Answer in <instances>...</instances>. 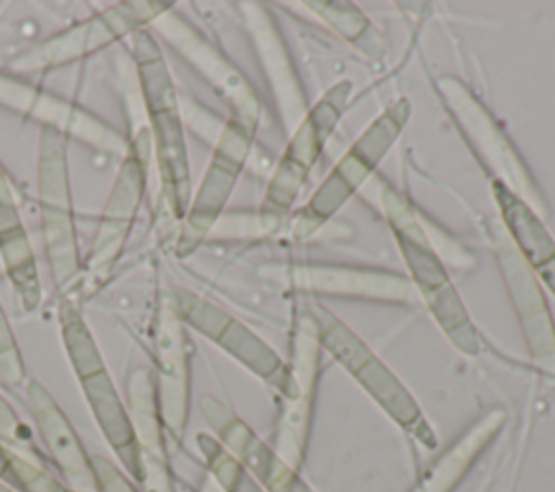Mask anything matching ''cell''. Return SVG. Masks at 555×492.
<instances>
[{
	"mask_svg": "<svg viewBox=\"0 0 555 492\" xmlns=\"http://www.w3.org/2000/svg\"><path fill=\"white\" fill-rule=\"evenodd\" d=\"M132 61L147 113L150 145L156 158L160 191L173 219L182 221L191 204V176L182 130V108L163 50L147 28L132 35Z\"/></svg>",
	"mask_w": 555,
	"mask_h": 492,
	"instance_id": "obj_1",
	"label": "cell"
},
{
	"mask_svg": "<svg viewBox=\"0 0 555 492\" xmlns=\"http://www.w3.org/2000/svg\"><path fill=\"white\" fill-rule=\"evenodd\" d=\"M382 206L408 273L434 321L457 351L464 355H477L481 351L479 332L451 284L440 256L431 247L414 208L390 186L382 193Z\"/></svg>",
	"mask_w": 555,
	"mask_h": 492,
	"instance_id": "obj_2",
	"label": "cell"
},
{
	"mask_svg": "<svg viewBox=\"0 0 555 492\" xmlns=\"http://www.w3.org/2000/svg\"><path fill=\"white\" fill-rule=\"evenodd\" d=\"M319 345L360 384V388L390 416L405 433L425 449H436V433L421 405L403 381L386 366L369 345L353 334L338 316L319 303L308 306Z\"/></svg>",
	"mask_w": 555,
	"mask_h": 492,
	"instance_id": "obj_3",
	"label": "cell"
},
{
	"mask_svg": "<svg viewBox=\"0 0 555 492\" xmlns=\"http://www.w3.org/2000/svg\"><path fill=\"white\" fill-rule=\"evenodd\" d=\"M59 325H61V338L65 353L69 358L72 371L80 384L82 397L106 438L108 446L117 455V459L124 466V472L139 481V451H137V438L132 429V420L128 414V405L121 401L108 368L104 364V358L91 336V329L87 327L80 310L74 301L63 299L59 303Z\"/></svg>",
	"mask_w": 555,
	"mask_h": 492,
	"instance_id": "obj_4",
	"label": "cell"
},
{
	"mask_svg": "<svg viewBox=\"0 0 555 492\" xmlns=\"http://www.w3.org/2000/svg\"><path fill=\"white\" fill-rule=\"evenodd\" d=\"M37 191L46 258L56 288L67 293L80 275L82 262L78 251L67 173V137L52 128H41L39 134Z\"/></svg>",
	"mask_w": 555,
	"mask_h": 492,
	"instance_id": "obj_5",
	"label": "cell"
},
{
	"mask_svg": "<svg viewBox=\"0 0 555 492\" xmlns=\"http://www.w3.org/2000/svg\"><path fill=\"white\" fill-rule=\"evenodd\" d=\"M408 119L410 102L399 98L364 128L360 139L347 150V154L325 176L321 186L310 195L308 204L295 215V236L304 238L312 234L353 195V191L369 178L371 171H375L379 160L392 147Z\"/></svg>",
	"mask_w": 555,
	"mask_h": 492,
	"instance_id": "obj_6",
	"label": "cell"
},
{
	"mask_svg": "<svg viewBox=\"0 0 555 492\" xmlns=\"http://www.w3.org/2000/svg\"><path fill=\"white\" fill-rule=\"evenodd\" d=\"M349 91L351 82L347 80L330 87L295 128L262 197V206L258 212V223L262 232H273L297 199L301 184L306 182L325 141L330 139L334 126L345 113Z\"/></svg>",
	"mask_w": 555,
	"mask_h": 492,
	"instance_id": "obj_7",
	"label": "cell"
},
{
	"mask_svg": "<svg viewBox=\"0 0 555 492\" xmlns=\"http://www.w3.org/2000/svg\"><path fill=\"white\" fill-rule=\"evenodd\" d=\"M169 9H173L171 2H154V0L119 2L28 48L26 52L13 59L11 67L13 72L30 74V72H41V69L61 67V65L80 61L128 35L132 37L137 30H143L147 24L156 22Z\"/></svg>",
	"mask_w": 555,
	"mask_h": 492,
	"instance_id": "obj_8",
	"label": "cell"
},
{
	"mask_svg": "<svg viewBox=\"0 0 555 492\" xmlns=\"http://www.w3.org/2000/svg\"><path fill=\"white\" fill-rule=\"evenodd\" d=\"M167 297L184 325L221 347L247 371L278 390L284 401L293 397L291 366L245 323L189 288H173Z\"/></svg>",
	"mask_w": 555,
	"mask_h": 492,
	"instance_id": "obj_9",
	"label": "cell"
},
{
	"mask_svg": "<svg viewBox=\"0 0 555 492\" xmlns=\"http://www.w3.org/2000/svg\"><path fill=\"white\" fill-rule=\"evenodd\" d=\"M150 150V134L139 132L130 139L128 152L121 158L89 256L85 260V282H89L91 288H98L111 275L130 236L147 184Z\"/></svg>",
	"mask_w": 555,
	"mask_h": 492,
	"instance_id": "obj_10",
	"label": "cell"
},
{
	"mask_svg": "<svg viewBox=\"0 0 555 492\" xmlns=\"http://www.w3.org/2000/svg\"><path fill=\"white\" fill-rule=\"evenodd\" d=\"M254 128L256 121L238 115H230L228 124L221 128L210 163L182 219L176 256L184 258L193 254L217 223L249 154Z\"/></svg>",
	"mask_w": 555,
	"mask_h": 492,
	"instance_id": "obj_11",
	"label": "cell"
},
{
	"mask_svg": "<svg viewBox=\"0 0 555 492\" xmlns=\"http://www.w3.org/2000/svg\"><path fill=\"white\" fill-rule=\"evenodd\" d=\"M0 104L39 121L41 128H52L63 137H72L98 152L121 158L128 152L130 141L117 128L102 121L76 102L11 74H0Z\"/></svg>",
	"mask_w": 555,
	"mask_h": 492,
	"instance_id": "obj_12",
	"label": "cell"
},
{
	"mask_svg": "<svg viewBox=\"0 0 555 492\" xmlns=\"http://www.w3.org/2000/svg\"><path fill=\"white\" fill-rule=\"evenodd\" d=\"M202 414L221 446L256 479L264 492H314L286 459L258 438L232 410L215 397H202Z\"/></svg>",
	"mask_w": 555,
	"mask_h": 492,
	"instance_id": "obj_13",
	"label": "cell"
},
{
	"mask_svg": "<svg viewBox=\"0 0 555 492\" xmlns=\"http://www.w3.org/2000/svg\"><path fill=\"white\" fill-rule=\"evenodd\" d=\"M156 353V397L165 431L182 440L189 416V342L184 323L176 314L169 297L158 303L154 327Z\"/></svg>",
	"mask_w": 555,
	"mask_h": 492,
	"instance_id": "obj_14",
	"label": "cell"
},
{
	"mask_svg": "<svg viewBox=\"0 0 555 492\" xmlns=\"http://www.w3.org/2000/svg\"><path fill=\"white\" fill-rule=\"evenodd\" d=\"M319 340L308 314L295 321L293 329V353H291V375H293V397L284 401L280 427H278V444L275 451L282 459H286L293 468H297L304 459L310 416H312V401L317 390V364H319Z\"/></svg>",
	"mask_w": 555,
	"mask_h": 492,
	"instance_id": "obj_15",
	"label": "cell"
},
{
	"mask_svg": "<svg viewBox=\"0 0 555 492\" xmlns=\"http://www.w3.org/2000/svg\"><path fill=\"white\" fill-rule=\"evenodd\" d=\"M156 33L171 43V48L182 54L232 106V115L258 121V100L247 87L243 76L178 13L167 11L156 22Z\"/></svg>",
	"mask_w": 555,
	"mask_h": 492,
	"instance_id": "obj_16",
	"label": "cell"
},
{
	"mask_svg": "<svg viewBox=\"0 0 555 492\" xmlns=\"http://www.w3.org/2000/svg\"><path fill=\"white\" fill-rule=\"evenodd\" d=\"M126 394L139 451V483L143 492H173L156 381L150 368L139 366L128 375Z\"/></svg>",
	"mask_w": 555,
	"mask_h": 492,
	"instance_id": "obj_17",
	"label": "cell"
},
{
	"mask_svg": "<svg viewBox=\"0 0 555 492\" xmlns=\"http://www.w3.org/2000/svg\"><path fill=\"white\" fill-rule=\"evenodd\" d=\"M26 403L52 462L63 477V483L72 492H98L91 455H87L80 438L54 397L37 379L26 381Z\"/></svg>",
	"mask_w": 555,
	"mask_h": 492,
	"instance_id": "obj_18",
	"label": "cell"
},
{
	"mask_svg": "<svg viewBox=\"0 0 555 492\" xmlns=\"http://www.w3.org/2000/svg\"><path fill=\"white\" fill-rule=\"evenodd\" d=\"M288 284L299 290H317L330 295H351L386 301H410V284L403 275L386 273L379 269H347V267H319L293 264L284 267Z\"/></svg>",
	"mask_w": 555,
	"mask_h": 492,
	"instance_id": "obj_19",
	"label": "cell"
},
{
	"mask_svg": "<svg viewBox=\"0 0 555 492\" xmlns=\"http://www.w3.org/2000/svg\"><path fill=\"white\" fill-rule=\"evenodd\" d=\"M0 256L4 271L11 280L15 297L26 312H33L41 303V284L37 273V260L24 230L17 197L13 184L0 165Z\"/></svg>",
	"mask_w": 555,
	"mask_h": 492,
	"instance_id": "obj_20",
	"label": "cell"
},
{
	"mask_svg": "<svg viewBox=\"0 0 555 492\" xmlns=\"http://www.w3.org/2000/svg\"><path fill=\"white\" fill-rule=\"evenodd\" d=\"M492 195L527 264L555 295V241L551 232L533 212V208L520 195H516L503 180L492 182Z\"/></svg>",
	"mask_w": 555,
	"mask_h": 492,
	"instance_id": "obj_21",
	"label": "cell"
},
{
	"mask_svg": "<svg viewBox=\"0 0 555 492\" xmlns=\"http://www.w3.org/2000/svg\"><path fill=\"white\" fill-rule=\"evenodd\" d=\"M505 423L503 410H490L457 436L447 451L423 472L412 492H453L475 459L486 451Z\"/></svg>",
	"mask_w": 555,
	"mask_h": 492,
	"instance_id": "obj_22",
	"label": "cell"
},
{
	"mask_svg": "<svg viewBox=\"0 0 555 492\" xmlns=\"http://www.w3.org/2000/svg\"><path fill=\"white\" fill-rule=\"evenodd\" d=\"M308 7L317 9V13L332 24L347 41H351L358 50H362L371 59H379L384 54V39L371 26V22L360 13L358 7L347 2H308Z\"/></svg>",
	"mask_w": 555,
	"mask_h": 492,
	"instance_id": "obj_23",
	"label": "cell"
},
{
	"mask_svg": "<svg viewBox=\"0 0 555 492\" xmlns=\"http://www.w3.org/2000/svg\"><path fill=\"white\" fill-rule=\"evenodd\" d=\"M0 481L15 492H72L39 462L0 444Z\"/></svg>",
	"mask_w": 555,
	"mask_h": 492,
	"instance_id": "obj_24",
	"label": "cell"
},
{
	"mask_svg": "<svg viewBox=\"0 0 555 492\" xmlns=\"http://www.w3.org/2000/svg\"><path fill=\"white\" fill-rule=\"evenodd\" d=\"M195 442L206 459L210 477L223 492H264L256 479L221 446L215 436L197 433Z\"/></svg>",
	"mask_w": 555,
	"mask_h": 492,
	"instance_id": "obj_25",
	"label": "cell"
},
{
	"mask_svg": "<svg viewBox=\"0 0 555 492\" xmlns=\"http://www.w3.org/2000/svg\"><path fill=\"white\" fill-rule=\"evenodd\" d=\"M0 379L7 386H20L24 381V362H22V355L2 303H0Z\"/></svg>",
	"mask_w": 555,
	"mask_h": 492,
	"instance_id": "obj_26",
	"label": "cell"
},
{
	"mask_svg": "<svg viewBox=\"0 0 555 492\" xmlns=\"http://www.w3.org/2000/svg\"><path fill=\"white\" fill-rule=\"evenodd\" d=\"M0 444L37 462V449L30 440L28 429L20 423L11 403L0 394Z\"/></svg>",
	"mask_w": 555,
	"mask_h": 492,
	"instance_id": "obj_27",
	"label": "cell"
},
{
	"mask_svg": "<svg viewBox=\"0 0 555 492\" xmlns=\"http://www.w3.org/2000/svg\"><path fill=\"white\" fill-rule=\"evenodd\" d=\"M91 466L98 481V492H139L132 479L121 472L111 459L102 455H91Z\"/></svg>",
	"mask_w": 555,
	"mask_h": 492,
	"instance_id": "obj_28",
	"label": "cell"
},
{
	"mask_svg": "<svg viewBox=\"0 0 555 492\" xmlns=\"http://www.w3.org/2000/svg\"><path fill=\"white\" fill-rule=\"evenodd\" d=\"M202 492H223V490L217 485V481H215L212 477H208V479L204 481V485H202Z\"/></svg>",
	"mask_w": 555,
	"mask_h": 492,
	"instance_id": "obj_29",
	"label": "cell"
},
{
	"mask_svg": "<svg viewBox=\"0 0 555 492\" xmlns=\"http://www.w3.org/2000/svg\"><path fill=\"white\" fill-rule=\"evenodd\" d=\"M0 492H15V490H13V488H9L7 483H2V481H0Z\"/></svg>",
	"mask_w": 555,
	"mask_h": 492,
	"instance_id": "obj_30",
	"label": "cell"
}]
</instances>
